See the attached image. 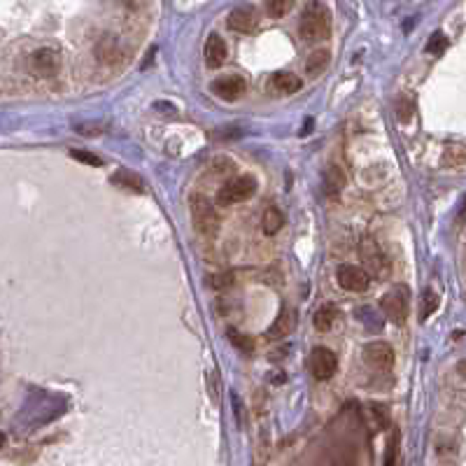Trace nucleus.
<instances>
[{
  "instance_id": "473e14b6",
  "label": "nucleus",
  "mask_w": 466,
  "mask_h": 466,
  "mask_svg": "<svg viewBox=\"0 0 466 466\" xmlns=\"http://www.w3.org/2000/svg\"><path fill=\"white\" fill-rule=\"evenodd\" d=\"M5 440H8V438H5V434H3V432H0V447H3V445H5Z\"/></svg>"
},
{
  "instance_id": "f3484780",
  "label": "nucleus",
  "mask_w": 466,
  "mask_h": 466,
  "mask_svg": "<svg viewBox=\"0 0 466 466\" xmlns=\"http://www.w3.org/2000/svg\"><path fill=\"white\" fill-rule=\"evenodd\" d=\"M282 226H285V214H282V210H278V207H268L261 217L263 233H266V236H275Z\"/></svg>"
},
{
  "instance_id": "5701e85b",
  "label": "nucleus",
  "mask_w": 466,
  "mask_h": 466,
  "mask_svg": "<svg viewBox=\"0 0 466 466\" xmlns=\"http://www.w3.org/2000/svg\"><path fill=\"white\" fill-rule=\"evenodd\" d=\"M443 159H445V163H450V165L464 163V161H466V145H459V143L447 145V147H445Z\"/></svg>"
},
{
  "instance_id": "a211bd4d",
  "label": "nucleus",
  "mask_w": 466,
  "mask_h": 466,
  "mask_svg": "<svg viewBox=\"0 0 466 466\" xmlns=\"http://www.w3.org/2000/svg\"><path fill=\"white\" fill-rule=\"evenodd\" d=\"M336 320H338V310H336L334 305H322V308L315 312V329L327 334V331L334 329Z\"/></svg>"
},
{
  "instance_id": "7ed1b4c3",
  "label": "nucleus",
  "mask_w": 466,
  "mask_h": 466,
  "mask_svg": "<svg viewBox=\"0 0 466 466\" xmlns=\"http://www.w3.org/2000/svg\"><path fill=\"white\" fill-rule=\"evenodd\" d=\"M256 192V180L252 175H241V177H233L226 185L217 192V203L219 205H233V203H241V201L252 199Z\"/></svg>"
},
{
  "instance_id": "ddd939ff",
  "label": "nucleus",
  "mask_w": 466,
  "mask_h": 466,
  "mask_svg": "<svg viewBox=\"0 0 466 466\" xmlns=\"http://www.w3.org/2000/svg\"><path fill=\"white\" fill-rule=\"evenodd\" d=\"M112 185L124 189V192H131V194H143L145 192L143 177H140L138 173H133V170H126V168H119L112 175Z\"/></svg>"
},
{
  "instance_id": "39448f33",
  "label": "nucleus",
  "mask_w": 466,
  "mask_h": 466,
  "mask_svg": "<svg viewBox=\"0 0 466 466\" xmlns=\"http://www.w3.org/2000/svg\"><path fill=\"white\" fill-rule=\"evenodd\" d=\"M61 63H63L61 52H59V49H54V47H40V49H35V52L28 57L30 72H33L35 77H45V79L59 75Z\"/></svg>"
},
{
  "instance_id": "393cba45",
  "label": "nucleus",
  "mask_w": 466,
  "mask_h": 466,
  "mask_svg": "<svg viewBox=\"0 0 466 466\" xmlns=\"http://www.w3.org/2000/svg\"><path fill=\"white\" fill-rule=\"evenodd\" d=\"M229 341H231L238 350H243V352H252V350H254L252 338H247V336L238 334L236 329H229Z\"/></svg>"
},
{
  "instance_id": "2eb2a0df",
  "label": "nucleus",
  "mask_w": 466,
  "mask_h": 466,
  "mask_svg": "<svg viewBox=\"0 0 466 466\" xmlns=\"http://www.w3.org/2000/svg\"><path fill=\"white\" fill-rule=\"evenodd\" d=\"M361 259H364V261H366V266H369V271H366V273L378 275V273H383V271H385L383 252H380L378 245L373 243V241H369V238H366V241L361 243Z\"/></svg>"
},
{
  "instance_id": "6e6552de",
  "label": "nucleus",
  "mask_w": 466,
  "mask_h": 466,
  "mask_svg": "<svg viewBox=\"0 0 466 466\" xmlns=\"http://www.w3.org/2000/svg\"><path fill=\"white\" fill-rule=\"evenodd\" d=\"M361 357H364L366 364L373 366V369H378V371H387L394 366V350L383 341L366 345L364 352H361Z\"/></svg>"
},
{
  "instance_id": "b1692460",
  "label": "nucleus",
  "mask_w": 466,
  "mask_h": 466,
  "mask_svg": "<svg viewBox=\"0 0 466 466\" xmlns=\"http://www.w3.org/2000/svg\"><path fill=\"white\" fill-rule=\"evenodd\" d=\"M447 49V38L443 33H434L432 38H429V42H427V52L432 54V57H438V54H443Z\"/></svg>"
},
{
  "instance_id": "c85d7f7f",
  "label": "nucleus",
  "mask_w": 466,
  "mask_h": 466,
  "mask_svg": "<svg viewBox=\"0 0 466 466\" xmlns=\"http://www.w3.org/2000/svg\"><path fill=\"white\" fill-rule=\"evenodd\" d=\"M410 114H413V105H410V101H406V98H401V103H398V119L408 121Z\"/></svg>"
},
{
  "instance_id": "6ab92c4d",
  "label": "nucleus",
  "mask_w": 466,
  "mask_h": 466,
  "mask_svg": "<svg viewBox=\"0 0 466 466\" xmlns=\"http://www.w3.org/2000/svg\"><path fill=\"white\" fill-rule=\"evenodd\" d=\"M329 61H331V54L327 49H317V52H312L308 61H305V70H308L310 75H320L322 70H327Z\"/></svg>"
},
{
  "instance_id": "9b49d317",
  "label": "nucleus",
  "mask_w": 466,
  "mask_h": 466,
  "mask_svg": "<svg viewBox=\"0 0 466 466\" xmlns=\"http://www.w3.org/2000/svg\"><path fill=\"white\" fill-rule=\"evenodd\" d=\"M301 87H303V79L294 75V72H275V75H271V79H268V89L278 96H292L296 94V91H301Z\"/></svg>"
},
{
  "instance_id": "20e7f679",
  "label": "nucleus",
  "mask_w": 466,
  "mask_h": 466,
  "mask_svg": "<svg viewBox=\"0 0 466 466\" xmlns=\"http://www.w3.org/2000/svg\"><path fill=\"white\" fill-rule=\"evenodd\" d=\"M380 308H383V315L387 317L389 322L394 324H403L408 320V287L396 285L380 298Z\"/></svg>"
},
{
  "instance_id": "7c9ffc66",
  "label": "nucleus",
  "mask_w": 466,
  "mask_h": 466,
  "mask_svg": "<svg viewBox=\"0 0 466 466\" xmlns=\"http://www.w3.org/2000/svg\"><path fill=\"white\" fill-rule=\"evenodd\" d=\"M212 285H214V287H226V285H231V275H229V273L214 275V278H212Z\"/></svg>"
},
{
  "instance_id": "f257e3e1",
  "label": "nucleus",
  "mask_w": 466,
  "mask_h": 466,
  "mask_svg": "<svg viewBox=\"0 0 466 466\" xmlns=\"http://www.w3.org/2000/svg\"><path fill=\"white\" fill-rule=\"evenodd\" d=\"M298 33L305 42H322L331 35V12L327 5L310 0L303 8L301 21H298Z\"/></svg>"
},
{
  "instance_id": "4be33fe9",
  "label": "nucleus",
  "mask_w": 466,
  "mask_h": 466,
  "mask_svg": "<svg viewBox=\"0 0 466 466\" xmlns=\"http://www.w3.org/2000/svg\"><path fill=\"white\" fill-rule=\"evenodd\" d=\"M398 445H401V434L392 432V436L387 440V447H385V462L383 466H396V459H398Z\"/></svg>"
},
{
  "instance_id": "dca6fc26",
  "label": "nucleus",
  "mask_w": 466,
  "mask_h": 466,
  "mask_svg": "<svg viewBox=\"0 0 466 466\" xmlns=\"http://www.w3.org/2000/svg\"><path fill=\"white\" fill-rule=\"evenodd\" d=\"M294 327H296V315H294L290 308H285L278 315V320L271 324L268 336H271V338H285L290 331H294Z\"/></svg>"
},
{
  "instance_id": "1a4fd4ad",
  "label": "nucleus",
  "mask_w": 466,
  "mask_h": 466,
  "mask_svg": "<svg viewBox=\"0 0 466 466\" xmlns=\"http://www.w3.org/2000/svg\"><path fill=\"white\" fill-rule=\"evenodd\" d=\"M212 91L222 98V101L233 103V101H238V98L245 96L247 84H245V79L238 77V75H224V77H219L212 82Z\"/></svg>"
},
{
  "instance_id": "f8f14e48",
  "label": "nucleus",
  "mask_w": 466,
  "mask_h": 466,
  "mask_svg": "<svg viewBox=\"0 0 466 466\" xmlns=\"http://www.w3.org/2000/svg\"><path fill=\"white\" fill-rule=\"evenodd\" d=\"M205 63L210 65V68H219V65H224V61L229 59V47H226L224 38H219L217 33H212L210 38L205 40Z\"/></svg>"
},
{
  "instance_id": "2f4dec72",
  "label": "nucleus",
  "mask_w": 466,
  "mask_h": 466,
  "mask_svg": "<svg viewBox=\"0 0 466 466\" xmlns=\"http://www.w3.org/2000/svg\"><path fill=\"white\" fill-rule=\"evenodd\" d=\"M457 369H459V376H464V378H466V359L459 361V364H457Z\"/></svg>"
},
{
  "instance_id": "423d86ee",
  "label": "nucleus",
  "mask_w": 466,
  "mask_h": 466,
  "mask_svg": "<svg viewBox=\"0 0 466 466\" xmlns=\"http://www.w3.org/2000/svg\"><path fill=\"white\" fill-rule=\"evenodd\" d=\"M308 366H310L312 378L329 380L336 376V371H338V357H336L329 347H315L310 352Z\"/></svg>"
},
{
  "instance_id": "bb28decb",
  "label": "nucleus",
  "mask_w": 466,
  "mask_h": 466,
  "mask_svg": "<svg viewBox=\"0 0 466 466\" xmlns=\"http://www.w3.org/2000/svg\"><path fill=\"white\" fill-rule=\"evenodd\" d=\"M72 159H77V161L87 163V165H94V168H98V165H103V161L98 159L96 154H91V152H82V150H72L70 152Z\"/></svg>"
},
{
  "instance_id": "412c9836",
  "label": "nucleus",
  "mask_w": 466,
  "mask_h": 466,
  "mask_svg": "<svg viewBox=\"0 0 466 466\" xmlns=\"http://www.w3.org/2000/svg\"><path fill=\"white\" fill-rule=\"evenodd\" d=\"M296 0H266V14L273 17V19H282L287 17L294 8Z\"/></svg>"
},
{
  "instance_id": "9d476101",
  "label": "nucleus",
  "mask_w": 466,
  "mask_h": 466,
  "mask_svg": "<svg viewBox=\"0 0 466 466\" xmlns=\"http://www.w3.org/2000/svg\"><path fill=\"white\" fill-rule=\"evenodd\" d=\"M231 30H236V33H243V35H250L254 33L256 26H259V17H256L254 8H250V5H243V8H236L229 14V19H226Z\"/></svg>"
},
{
  "instance_id": "a878e982",
  "label": "nucleus",
  "mask_w": 466,
  "mask_h": 466,
  "mask_svg": "<svg viewBox=\"0 0 466 466\" xmlns=\"http://www.w3.org/2000/svg\"><path fill=\"white\" fill-rule=\"evenodd\" d=\"M327 185H329L331 192H341L343 185H345V175H343L336 165H331V168L327 170Z\"/></svg>"
},
{
  "instance_id": "0eeeda50",
  "label": "nucleus",
  "mask_w": 466,
  "mask_h": 466,
  "mask_svg": "<svg viewBox=\"0 0 466 466\" xmlns=\"http://www.w3.org/2000/svg\"><path fill=\"white\" fill-rule=\"evenodd\" d=\"M336 278H338V285L347 292H366L371 285V275L354 263H343L336 271Z\"/></svg>"
},
{
  "instance_id": "f03ea898",
  "label": "nucleus",
  "mask_w": 466,
  "mask_h": 466,
  "mask_svg": "<svg viewBox=\"0 0 466 466\" xmlns=\"http://www.w3.org/2000/svg\"><path fill=\"white\" fill-rule=\"evenodd\" d=\"M189 212H192V222H194L196 231L203 233V236H210V238L217 236L219 217H217V212H214V205L205 199V196L194 194L192 199H189Z\"/></svg>"
},
{
  "instance_id": "cd10ccee",
  "label": "nucleus",
  "mask_w": 466,
  "mask_h": 466,
  "mask_svg": "<svg viewBox=\"0 0 466 466\" xmlns=\"http://www.w3.org/2000/svg\"><path fill=\"white\" fill-rule=\"evenodd\" d=\"M371 410H373V418H376L378 427H380V429H385V427H387V422H389L387 408H385V406H380V403H373Z\"/></svg>"
},
{
  "instance_id": "4468645a",
  "label": "nucleus",
  "mask_w": 466,
  "mask_h": 466,
  "mask_svg": "<svg viewBox=\"0 0 466 466\" xmlns=\"http://www.w3.org/2000/svg\"><path fill=\"white\" fill-rule=\"evenodd\" d=\"M96 57H98V61H101V63L116 65L121 61V47H119V42H116L114 38H110V35L101 38V42L96 45Z\"/></svg>"
},
{
  "instance_id": "aec40b11",
  "label": "nucleus",
  "mask_w": 466,
  "mask_h": 466,
  "mask_svg": "<svg viewBox=\"0 0 466 466\" xmlns=\"http://www.w3.org/2000/svg\"><path fill=\"white\" fill-rule=\"evenodd\" d=\"M438 294L434 292V290H427L425 294H422V298H420V320L425 322V320H429V317L434 315V312L438 310Z\"/></svg>"
},
{
  "instance_id": "c756f323",
  "label": "nucleus",
  "mask_w": 466,
  "mask_h": 466,
  "mask_svg": "<svg viewBox=\"0 0 466 466\" xmlns=\"http://www.w3.org/2000/svg\"><path fill=\"white\" fill-rule=\"evenodd\" d=\"M121 5H124V8H128V10H143L147 3H150V0H119Z\"/></svg>"
}]
</instances>
